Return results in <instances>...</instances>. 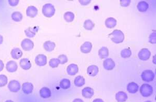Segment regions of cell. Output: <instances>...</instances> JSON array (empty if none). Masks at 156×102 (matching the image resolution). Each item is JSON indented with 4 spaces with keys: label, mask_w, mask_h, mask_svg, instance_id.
<instances>
[{
    "label": "cell",
    "mask_w": 156,
    "mask_h": 102,
    "mask_svg": "<svg viewBox=\"0 0 156 102\" xmlns=\"http://www.w3.org/2000/svg\"><path fill=\"white\" fill-rule=\"evenodd\" d=\"M42 13L48 18H51L53 17L55 13L54 6L51 3L45 4L42 7Z\"/></svg>",
    "instance_id": "7a4b0ae2"
},
{
    "label": "cell",
    "mask_w": 156,
    "mask_h": 102,
    "mask_svg": "<svg viewBox=\"0 0 156 102\" xmlns=\"http://www.w3.org/2000/svg\"><path fill=\"white\" fill-rule=\"evenodd\" d=\"M56 44L54 42L52 41H48L45 42L43 44V48L44 50L48 52H51L54 50Z\"/></svg>",
    "instance_id": "44dd1931"
},
{
    "label": "cell",
    "mask_w": 156,
    "mask_h": 102,
    "mask_svg": "<svg viewBox=\"0 0 156 102\" xmlns=\"http://www.w3.org/2000/svg\"><path fill=\"white\" fill-rule=\"evenodd\" d=\"M79 72L78 66L75 64H71L67 68V72L70 76L76 75Z\"/></svg>",
    "instance_id": "8fae6325"
},
{
    "label": "cell",
    "mask_w": 156,
    "mask_h": 102,
    "mask_svg": "<svg viewBox=\"0 0 156 102\" xmlns=\"http://www.w3.org/2000/svg\"><path fill=\"white\" fill-rule=\"evenodd\" d=\"M109 37L115 44L121 43L124 40V33L119 30H115L109 34Z\"/></svg>",
    "instance_id": "6da1fadb"
},
{
    "label": "cell",
    "mask_w": 156,
    "mask_h": 102,
    "mask_svg": "<svg viewBox=\"0 0 156 102\" xmlns=\"http://www.w3.org/2000/svg\"><path fill=\"white\" fill-rule=\"evenodd\" d=\"M79 2L82 5H87L89 4H90L91 1V0H79Z\"/></svg>",
    "instance_id": "f35d334b"
},
{
    "label": "cell",
    "mask_w": 156,
    "mask_h": 102,
    "mask_svg": "<svg viewBox=\"0 0 156 102\" xmlns=\"http://www.w3.org/2000/svg\"><path fill=\"white\" fill-rule=\"evenodd\" d=\"M132 55V52H131L130 48H126L124 49H123L121 51V56L122 58L126 59V58H129L131 57Z\"/></svg>",
    "instance_id": "1f68e13d"
},
{
    "label": "cell",
    "mask_w": 156,
    "mask_h": 102,
    "mask_svg": "<svg viewBox=\"0 0 156 102\" xmlns=\"http://www.w3.org/2000/svg\"><path fill=\"white\" fill-rule=\"evenodd\" d=\"M5 102H14L12 100H7L6 101H5Z\"/></svg>",
    "instance_id": "ee69618b"
},
{
    "label": "cell",
    "mask_w": 156,
    "mask_h": 102,
    "mask_svg": "<svg viewBox=\"0 0 156 102\" xmlns=\"http://www.w3.org/2000/svg\"><path fill=\"white\" fill-rule=\"evenodd\" d=\"M60 61L58 58H53L51 59L49 62V65L52 68H57L60 65Z\"/></svg>",
    "instance_id": "d6a6232c"
},
{
    "label": "cell",
    "mask_w": 156,
    "mask_h": 102,
    "mask_svg": "<svg viewBox=\"0 0 156 102\" xmlns=\"http://www.w3.org/2000/svg\"><path fill=\"white\" fill-rule=\"evenodd\" d=\"M128 98L127 94L123 91H119L116 94V99L118 102H125Z\"/></svg>",
    "instance_id": "d6986e66"
},
{
    "label": "cell",
    "mask_w": 156,
    "mask_h": 102,
    "mask_svg": "<svg viewBox=\"0 0 156 102\" xmlns=\"http://www.w3.org/2000/svg\"><path fill=\"white\" fill-rule=\"evenodd\" d=\"M131 3L130 0H121L120 5L122 7H128Z\"/></svg>",
    "instance_id": "8d00e7d4"
},
{
    "label": "cell",
    "mask_w": 156,
    "mask_h": 102,
    "mask_svg": "<svg viewBox=\"0 0 156 102\" xmlns=\"http://www.w3.org/2000/svg\"><path fill=\"white\" fill-rule=\"evenodd\" d=\"M103 66L106 70H113L115 67V62L111 58L106 59L103 62Z\"/></svg>",
    "instance_id": "30bf717a"
},
{
    "label": "cell",
    "mask_w": 156,
    "mask_h": 102,
    "mask_svg": "<svg viewBox=\"0 0 156 102\" xmlns=\"http://www.w3.org/2000/svg\"><path fill=\"white\" fill-rule=\"evenodd\" d=\"M99 57L101 59H105L109 56V50L106 47H103L99 50Z\"/></svg>",
    "instance_id": "484cf974"
},
{
    "label": "cell",
    "mask_w": 156,
    "mask_h": 102,
    "mask_svg": "<svg viewBox=\"0 0 156 102\" xmlns=\"http://www.w3.org/2000/svg\"><path fill=\"white\" fill-rule=\"evenodd\" d=\"M19 0H9L8 2L9 3V4L12 6V7H14L16 6L18 4Z\"/></svg>",
    "instance_id": "74e56055"
},
{
    "label": "cell",
    "mask_w": 156,
    "mask_h": 102,
    "mask_svg": "<svg viewBox=\"0 0 156 102\" xmlns=\"http://www.w3.org/2000/svg\"><path fill=\"white\" fill-rule=\"evenodd\" d=\"M40 94L42 98H48L51 96V91L48 87H43L40 90Z\"/></svg>",
    "instance_id": "7402d4cb"
},
{
    "label": "cell",
    "mask_w": 156,
    "mask_h": 102,
    "mask_svg": "<svg viewBox=\"0 0 156 102\" xmlns=\"http://www.w3.org/2000/svg\"><path fill=\"white\" fill-rule=\"evenodd\" d=\"M60 87L62 89L66 90L69 89L71 86V82L68 79H62L60 83Z\"/></svg>",
    "instance_id": "83f0119b"
},
{
    "label": "cell",
    "mask_w": 156,
    "mask_h": 102,
    "mask_svg": "<svg viewBox=\"0 0 156 102\" xmlns=\"http://www.w3.org/2000/svg\"><path fill=\"white\" fill-rule=\"evenodd\" d=\"M21 46L23 50L30 51L34 47V43L30 39H25L21 42Z\"/></svg>",
    "instance_id": "8992f818"
},
{
    "label": "cell",
    "mask_w": 156,
    "mask_h": 102,
    "mask_svg": "<svg viewBox=\"0 0 156 102\" xmlns=\"http://www.w3.org/2000/svg\"><path fill=\"white\" fill-rule=\"evenodd\" d=\"M99 72V68L98 66L95 65H90L87 68V74L90 75V76L94 77L98 74Z\"/></svg>",
    "instance_id": "2e32d148"
},
{
    "label": "cell",
    "mask_w": 156,
    "mask_h": 102,
    "mask_svg": "<svg viewBox=\"0 0 156 102\" xmlns=\"http://www.w3.org/2000/svg\"><path fill=\"white\" fill-rule=\"evenodd\" d=\"M152 102L151 101H146V102Z\"/></svg>",
    "instance_id": "f6af8a7d"
},
{
    "label": "cell",
    "mask_w": 156,
    "mask_h": 102,
    "mask_svg": "<svg viewBox=\"0 0 156 102\" xmlns=\"http://www.w3.org/2000/svg\"><path fill=\"white\" fill-rule=\"evenodd\" d=\"M117 20L112 17L108 18L105 21L106 26L109 29H112L115 27L117 25Z\"/></svg>",
    "instance_id": "cb8c5ba5"
},
{
    "label": "cell",
    "mask_w": 156,
    "mask_h": 102,
    "mask_svg": "<svg viewBox=\"0 0 156 102\" xmlns=\"http://www.w3.org/2000/svg\"><path fill=\"white\" fill-rule=\"evenodd\" d=\"M11 54L13 59L18 60L22 57L23 52L18 48H15L12 49Z\"/></svg>",
    "instance_id": "ffe728a7"
},
{
    "label": "cell",
    "mask_w": 156,
    "mask_h": 102,
    "mask_svg": "<svg viewBox=\"0 0 156 102\" xmlns=\"http://www.w3.org/2000/svg\"><path fill=\"white\" fill-rule=\"evenodd\" d=\"M58 59H59L60 64H64L68 62V58L66 55H60L58 57Z\"/></svg>",
    "instance_id": "e575fe53"
},
{
    "label": "cell",
    "mask_w": 156,
    "mask_h": 102,
    "mask_svg": "<svg viewBox=\"0 0 156 102\" xmlns=\"http://www.w3.org/2000/svg\"><path fill=\"white\" fill-rule=\"evenodd\" d=\"M93 102H104V101L101 98H96L93 101Z\"/></svg>",
    "instance_id": "60d3db41"
},
{
    "label": "cell",
    "mask_w": 156,
    "mask_h": 102,
    "mask_svg": "<svg viewBox=\"0 0 156 102\" xmlns=\"http://www.w3.org/2000/svg\"><path fill=\"white\" fill-rule=\"evenodd\" d=\"M33 88V84L29 82H24L22 85V90L26 94H29L32 93Z\"/></svg>",
    "instance_id": "9c48e42d"
},
{
    "label": "cell",
    "mask_w": 156,
    "mask_h": 102,
    "mask_svg": "<svg viewBox=\"0 0 156 102\" xmlns=\"http://www.w3.org/2000/svg\"><path fill=\"white\" fill-rule=\"evenodd\" d=\"M149 42L150 43L152 44L156 43V32H152V34L150 35L149 37Z\"/></svg>",
    "instance_id": "d590c367"
},
{
    "label": "cell",
    "mask_w": 156,
    "mask_h": 102,
    "mask_svg": "<svg viewBox=\"0 0 156 102\" xmlns=\"http://www.w3.org/2000/svg\"><path fill=\"white\" fill-rule=\"evenodd\" d=\"M19 65L21 68L25 70H28L31 68V63L30 60L27 58L21 59L19 62Z\"/></svg>",
    "instance_id": "e0dca14e"
},
{
    "label": "cell",
    "mask_w": 156,
    "mask_h": 102,
    "mask_svg": "<svg viewBox=\"0 0 156 102\" xmlns=\"http://www.w3.org/2000/svg\"><path fill=\"white\" fill-rule=\"evenodd\" d=\"M151 56V52L147 48H143L138 52V56L142 61H147Z\"/></svg>",
    "instance_id": "52a82bcc"
},
{
    "label": "cell",
    "mask_w": 156,
    "mask_h": 102,
    "mask_svg": "<svg viewBox=\"0 0 156 102\" xmlns=\"http://www.w3.org/2000/svg\"><path fill=\"white\" fill-rule=\"evenodd\" d=\"M8 88L11 92L16 93L21 90V84L17 80H13L9 82L8 85Z\"/></svg>",
    "instance_id": "277c9868"
},
{
    "label": "cell",
    "mask_w": 156,
    "mask_h": 102,
    "mask_svg": "<svg viewBox=\"0 0 156 102\" xmlns=\"http://www.w3.org/2000/svg\"><path fill=\"white\" fill-rule=\"evenodd\" d=\"M3 42V37L1 35H0V45L2 44Z\"/></svg>",
    "instance_id": "7bdbcfd3"
},
{
    "label": "cell",
    "mask_w": 156,
    "mask_h": 102,
    "mask_svg": "<svg viewBox=\"0 0 156 102\" xmlns=\"http://www.w3.org/2000/svg\"><path fill=\"white\" fill-rule=\"evenodd\" d=\"M85 83L84 78L81 76H78L74 80V84L76 87H81L84 85Z\"/></svg>",
    "instance_id": "d4e9b609"
},
{
    "label": "cell",
    "mask_w": 156,
    "mask_h": 102,
    "mask_svg": "<svg viewBox=\"0 0 156 102\" xmlns=\"http://www.w3.org/2000/svg\"><path fill=\"white\" fill-rule=\"evenodd\" d=\"M139 86L138 84L134 82H131L127 86V90L130 93L134 94L138 92Z\"/></svg>",
    "instance_id": "ac0fdd59"
},
{
    "label": "cell",
    "mask_w": 156,
    "mask_h": 102,
    "mask_svg": "<svg viewBox=\"0 0 156 102\" xmlns=\"http://www.w3.org/2000/svg\"><path fill=\"white\" fill-rule=\"evenodd\" d=\"M38 31V28L37 27H29L25 31L26 36L30 38H32L35 37L36 33Z\"/></svg>",
    "instance_id": "603a6c76"
},
{
    "label": "cell",
    "mask_w": 156,
    "mask_h": 102,
    "mask_svg": "<svg viewBox=\"0 0 156 102\" xmlns=\"http://www.w3.org/2000/svg\"><path fill=\"white\" fill-rule=\"evenodd\" d=\"M4 67V64L2 60H0V72H1L3 70Z\"/></svg>",
    "instance_id": "ab89813d"
},
{
    "label": "cell",
    "mask_w": 156,
    "mask_h": 102,
    "mask_svg": "<svg viewBox=\"0 0 156 102\" xmlns=\"http://www.w3.org/2000/svg\"><path fill=\"white\" fill-rule=\"evenodd\" d=\"M6 70L9 73H14L17 70L18 65L16 62L9 61L6 65Z\"/></svg>",
    "instance_id": "7c38bea8"
},
{
    "label": "cell",
    "mask_w": 156,
    "mask_h": 102,
    "mask_svg": "<svg viewBox=\"0 0 156 102\" xmlns=\"http://www.w3.org/2000/svg\"><path fill=\"white\" fill-rule=\"evenodd\" d=\"M72 102H84V101L81 98H76Z\"/></svg>",
    "instance_id": "b9f144b4"
},
{
    "label": "cell",
    "mask_w": 156,
    "mask_h": 102,
    "mask_svg": "<svg viewBox=\"0 0 156 102\" xmlns=\"http://www.w3.org/2000/svg\"><path fill=\"white\" fill-rule=\"evenodd\" d=\"M154 72L151 70H145L142 73L141 77L144 82H151L153 81L155 78Z\"/></svg>",
    "instance_id": "5b68a950"
},
{
    "label": "cell",
    "mask_w": 156,
    "mask_h": 102,
    "mask_svg": "<svg viewBox=\"0 0 156 102\" xmlns=\"http://www.w3.org/2000/svg\"><path fill=\"white\" fill-rule=\"evenodd\" d=\"M64 17L65 20H66V21L68 22V23H71L74 20L75 16H74V14L72 12L67 11L65 13Z\"/></svg>",
    "instance_id": "f1b7e54d"
},
{
    "label": "cell",
    "mask_w": 156,
    "mask_h": 102,
    "mask_svg": "<svg viewBox=\"0 0 156 102\" xmlns=\"http://www.w3.org/2000/svg\"><path fill=\"white\" fill-rule=\"evenodd\" d=\"M138 9L140 12H145L148 9L149 5L145 1H140L138 3Z\"/></svg>",
    "instance_id": "4316f807"
},
{
    "label": "cell",
    "mask_w": 156,
    "mask_h": 102,
    "mask_svg": "<svg viewBox=\"0 0 156 102\" xmlns=\"http://www.w3.org/2000/svg\"><path fill=\"white\" fill-rule=\"evenodd\" d=\"M140 93L144 97H149L153 93V88L148 84H143L140 87Z\"/></svg>",
    "instance_id": "3957f363"
},
{
    "label": "cell",
    "mask_w": 156,
    "mask_h": 102,
    "mask_svg": "<svg viewBox=\"0 0 156 102\" xmlns=\"http://www.w3.org/2000/svg\"><path fill=\"white\" fill-rule=\"evenodd\" d=\"M38 13V9L34 6H30L26 9V14L28 17L34 18L37 16Z\"/></svg>",
    "instance_id": "5bb4252c"
},
{
    "label": "cell",
    "mask_w": 156,
    "mask_h": 102,
    "mask_svg": "<svg viewBox=\"0 0 156 102\" xmlns=\"http://www.w3.org/2000/svg\"><path fill=\"white\" fill-rule=\"evenodd\" d=\"M35 62L40 66H43L47 64V57L45 55L40 54L35 58Z\"/></svg>",
    "instance_id": "ba28073f"
},
{
    "label": "cell",
    "mask_w": 156,
    "mask_h": 102,
    "mask_svg": "<svg viewBox=\"0 0 156 102\" xmlns=\"http://www.w3.org/2000/svg\"><path fill=\"white\" fill-rule=\"evenodd\" d=\"M8 79L6 76L4 75H0V87H3L6 86L7 84Z\"/></svg>",
    "instance_id": "836d02e7"
},
{
    "label": "cell",
    "mask_w": 156,
    "mask_h": 102,
    "mask_svg": "<svg viewBox=\"0 0 156 102\" xmlns=\"http://www.w3.org/2000/svg\"><path fill=\"white\" fill-rule=\"evenodd\" d=\"M94 26H95V25H94V23L90 19L86 20L84 21V25H83V27H84V29L87 30H89V31L92 30L94 28Z\"/></svg>",
    "instance_id": "4dcf8cb0"
},
{
    "label": "cell",
    "mask_w": 156,
    "mask_h": 102,
    "mask_svg": "<svg viewBox=\"0 0 156 102\" xmlns=\"http://www.w3.org/2000/svg\"><path fill=\"white\" fill-rule=\"evenodd\" d=\"M23 16L21 12L15 11L12 14V19L16 22H20L22 20Z\"/></svg>",
    "instance_id": "f546056e"
},
{
    "label": "cell",
    "mask_w": 156,
    "mask_h": 102,
    "mask_svg": "<svg viewBox=\"0 0 156 102\" xmlns=\"http://www.w3.org/2000/svg\"><path fill=\"white\" fill-rule=\"evenodd\" d=\"M82 94L84 98H91L94 95V90L91 87H85L82 91Z\"/></svg>",
    "instance_id": "4fadbf2b"
},
{
    "label": "cell",
    "mask_w": 156,
    "mask_h": 102,
    "mask_svg": "<svg viewBox=\"0 0 156 102\" xmlns=\"http://www.w3.org/2000/svg\"><path fill=\"white\" fill-rule=\"evenodd\" d=\"M92 44L90 42H85L80 47L81 51L84 53H88L92 50Z\"/></svg>",
    "instance_id": "9a60e30c"
}]
</instances>
